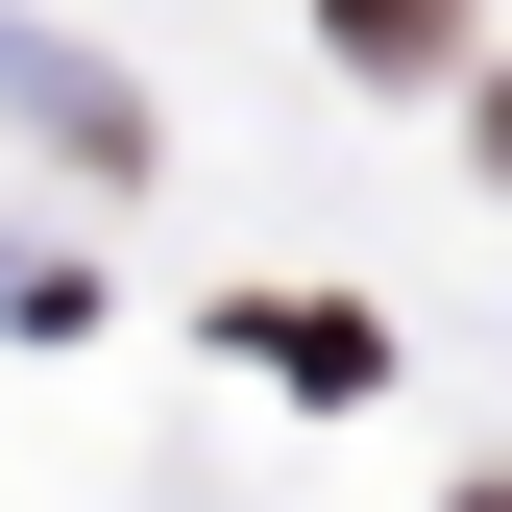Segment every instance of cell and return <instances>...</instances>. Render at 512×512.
<instances>
[{"instance_id": "6da1fadb", "label": "cell", "mask_w": 512, "mask_h": 512, "mask_svg": "<svg viewBox=\"0 0 512 512\" xmlns=\"http://www.w3.org/2000/svg\"><path fill=\"white\" fill-rule=\"evenodd\" d=\"M244 342H269V391H366V366H391V342H366L342 293H269V317H244Z\"/></svg>"}, {"instance_id": "7a4b0ae2", "label": "cell", "mask_w": 512, "mask_h": 512, "mask_svg": "<svg viewBox=\"0 0 512 512\" xmlns=\"http://www.w3.org/2000/svg\"><path fill=\"white\" fill-rule=\"evenodd\" d=\"M317 25H342V74H439V49H464V0H317Z\"/></svg>"}, {"instance_id": "3957f363", "label": "cell", "mask_w": 512, "mask_h": 512, "mask_svg": "<svg viewBox=\"0 0 512 512\" xmlns=\"http://www.w3.org/2000/svg\"><path fill=\"white\" fill-rule=\"evenodd\" d=\"M488 171H512V122H488Z\"/></svg>"}]
</instances>
